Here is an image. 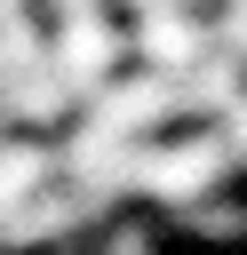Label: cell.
<instances>
[{
  "mask_svg": "<svg viewBox=\"0 0 247 255\" xmlns=\"http://www.w3.org/2000/svg\"><path fill=\"white\" fill-rule=\"evenodd\" d=\"M199 48H207V24H191V16L167 8V0L143 8V24H135V56H151V64L167 72V64H199Z\"/></svg>",
  "mask_w": 247,
  "mask_h": 255,
  "instance_id": "obj_3",
  "label": "cell"
},
{
  "mask_svg": "<svg viewBox=\"0 0 247 255\" xmlns=\"http://www.w3.org/2000/svg\"><path fill=\"white\" fill-rule=\"evenodd\" d=\"M231 143H239V159H247V104L231 112Z\"/></svg>",
  "mask_w": 247,
  "mask_h": 255,
  "instance_id": "obj_4",
  "label": "cell"
},
{
  "mask_svg": "<svg viewBox=\"0 0 247 255\" xmlns=\"http://www.w3.org/2000/svg\"><path fill=\"white\" fill-rule=\"evenodd\" d=\"M56 175H64L56 143H40V135H0V215L24 207L32 191H48Z\"/></svg>",
  "mask_w": 247,
  "mask_h": 255,
  "instance_id": "obj_2",
  "label": "cell"
},
{
  "mask_svg": "<svg viewBox=\"0 0 247 255\" xmlns=\"http://www.w3.org/2000/svg\"><path fill=\"white\" fill-rule=\"evenodd\" d=\"M0 135H8V112H0Z\"/></svg>",
  "mask_w": 247,
  "mask_h": 255,
  "instance_id": "obj_5",
  "label": "cell"
},
{
  "mask_svg": "<svg viewBox=\"0 0 247 255\" xmlns=\"http://www.w3.org/2000/svg\"><path fill=\"white\" fill-rule=\"evenodd\" d=\"M120 56V24L88 0V8H56V40H48V64H56V80L72 88V96H88L96 80H104V64Z\"/></svg>",
  "mask_w": 247,
  "mask_h": 255,
  "instance_id": "obj_1",
  "label": "cell"
}]
</instances>
